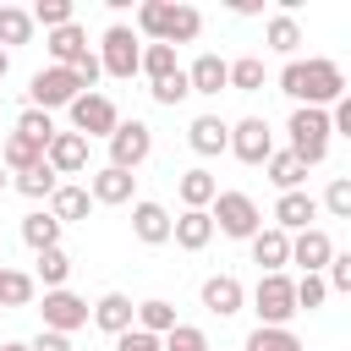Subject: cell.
Returning <instances> with one entry per match:
<instances>
[{
	"instance_id": "obj_1",
	"label": "cell",
	"mask_w": 351,
	"mask_h": 351,
	"mask_svg": "<svg viewBox=\"0 0 351 351\" xmlns=\"http://www.w3.org/2000/svg\"><path fill=\"white\" fill-rule=\"evenodd\" d=\"M280 93H291V99L307 104V110H324V104H335V99L346 93V71H340L335 60H324V55H313V60H285V66H280Z\"/></svg>"
},
{
	"instance_id": "obj_2",
	"label": "cell",
	"mask_w": 351,
	"mask_h": 351,
	"mask_svg": "<svg viewBox=\"0 0 351 351\" xmlns=\"http://www.w3.org/2000/svg\"><path fill=\"white\" fill-rule=\"evenodd\" d=\"M203 33V11L197 5H170V0H143L137 5V38L148 44H192Z\"/></svg>"
},
{
	"instance_id": "obj_3",
	"label": "cell",
	"mask_w": 351,
	"mask_h": 351,
	"mask_svg": "<svg viewBox=\"0 0 351 351\" xmlns=\"http://www.w3.org/2000/svg\"><path fill=\"white\" fill-rule=\"evenodd\" d=\"M285 132H291V154H296L307 170L329 159V110H307V104H296L291 121H285Z\"/></svg>"
},
{
	"instance_id": "obj_4",
	"label": "cell",
	"mask_w": 351,
	"mask_h": 351,
	"mask_svg": "<svg viewBox=\"0 0 351 351\" xmlns=\"http://www.w3.org/2000/svg\"><path fill=\"white\" fill-rule=\"evenodd\" d=\"M208 219H214V230L230 236V241H252V236L263 230V214H258V203H252L247 192H219V197L208 203Z\"/></svg>"
},
{
	"instance_id": "obj_5",
	"label": "cell",
	"mask_w": 351,
	"mask_h": 351,
	"mask_svg": "<svg viewBox=\"0 0 351 351\" xmlns=\"http://www.w3.org/2000/svg\"><path fill=\"white\" fill-rule=\"evenodd\" d=\"M93 55H99V71H104V77H121V82H126V77H137V60H143V38H137L126 22H110Z\"/></svg>"
},
{
	"instance_id": "obj_6",
	"label": "cell",
	"mask_w": 351,
	"mask_h": 351,
	"mask_svg": "<svg viewBox=\"0 0 351 351\" xmlns=\"http://www.w3.org/2000/svg\"><path fill=\"white\" fill-rule=\"evenodd\" d=\"M252 313L263 329H285L296 318V296H291V274H258L252 285Z\"/></svg>"
},
{
	"instance_id": "obj_7",
	"label": "cell",
	"mask_w": 351,
	"mask_h": 351,
	"mask_svg": "<svg viewBox=\"0 0 351 351\" xmlns=\"http://www.w3.org/2000/svg\"><path fill=\"white\" fill-rule=\"evenodd\" d=\"M82 93V82L66 71V66H44V71H33V82H27V104L33 110H44V115H55V110H71V99Z\"/></svg>"
},
{
	"instance_id": "obj_8",
	"label": "cell",
	"mask_w": 351,
	"mask_h": 351,
	"mask_svg": "<svg viewBox=\"0 0 351 351\" xmlns=\"http://www.w3.org/2000/svg\"><path fill=\"white\" fill-rule=\"evenodd\" d=\"M115 126H121V110H115L110 93L93 88V93H77L71 99V132L77 137H110Z\"/></svg>"
},
{
	"instance_id": "obj_9",
	"label": "cell",
	"mask_w": 351,
	"mask_h": 351,
	"mask_svg": "<svg viewBox=\"0 0 351 351\" xmlns=\"http://www.w3.org/2000/svg\"><path fill=\"white\" fill-rule=\"evenodd\" d=\"M104 143H110V165H115V170H137V165L154 154V132H148V121H121Z\"/></svg>"
},
{
	"instance_id": "obj_10",
	"label": "cell",
	"mask_w": 351,
	"mask_h": 351,
	"mask_svg": "<svg viewBox=\"0 0 351 351\" xmlns=\"http://www.w3.org/2000/svg\"><path fill=\"white\" fill-rule=\"evenodd\" d=\"M230 154H236L241 165H263V159L274 154V132H269V121H263V115H241V121L230 126Z\"/></svg>"
},
{
	"instance_id": "obj_11",
	"label": "cell",
	"mask_w": 351,
	"mask_h": 351,
	"mask_svg": "<svg viewBox=\"0 0 351 351\" xmlns=\"http://www.w3.org/2000/svg\"><path fill=\"white\" fill-rule=\"evenodd\" d=\"M38 313H44V329H55V335H77L88 324V302L77 291H66V285L60 291H44V307Z\"/></svg>"
},
{
	"instance_id": "obj_12",
	"label": "cell",
	"mask_w": 351,
	"mask_h": 351,
	"mask_svg": "<svg viewBox=\"0 0 351 351\" xmlns=\"http://www.w3.org/2000/svg\"><path fill=\"white\" fill-rule=\"evenodd\" d=\"M335 258V241H329V230H318V225H307V230H296L291 236V263L302 269V274H324V263Z\"/></svg>"
},
{
	"instance_id": "obj_13",
	"label": "cell",
	"mask_w": 351,
	"mask_h": 351,
	"mask_svg": "<svg viewBox=\"0 0 351 351\" xmlns=\"http://www.w3.org/2000/svg\"><path fill=\"white\" fill-rule=\"evenodd\" d=\"M44 165H49L55 176H82V170H88V137H77V132H55L49 148H44Z\"/></svg>"
},
{
	"instance_id": "obj_14",
	"label": "cell",
	"mask_w": 351,
	"mask_h": 351,
	"mask_svg": "<svg viewBox=\"0 0 351 351\" xmlns=\"http://www.w3.org/2000/svg\"><path fill=\"white\" fill-rule=\"evenodd\" d=\"M132 236H137L143 247H165V241H170V208L154 203V197H137V203H132Z\"/></svg>"
},
{
	"instance_id": "obj_15",
	"label": "cell",
	"mask_w": 351,
	"mask_h": 351,
	"mask_svg": "<svg viewBox=\"0 0 351 351\" xmlns=\"http://www.w3.org/2000/svg\"><path fill=\"white\" fill-rule=\"evenodd\" d=\"M132 192H137V176H132V170L104 165V170H93V176H88V197H93V203H104V208L132 203Z\"/></svg>"
},
{
	"instance_id": "obj_16",
	"label": "cell",
	"mask_w": 351,
	"mask_h": 351,
	"mask_svg": "<svg viewBox=\"0 0 351 351\" xmlns=\"http://www.w3.org/2000/svg\"><path fill=\"white\" fill-rule=\"evenodd\" d=\"M170 241H176L181 252H203V247L214 241V219H208V208H181V214L170 219Z\"/></svg>"
},
{
	"instance_id": "obj_17",
	"label": "cell",
	"mask_w": 351,
	"mask_h": 351,
	"mask_svg": "<svg viewBox=\"0 0 351 351\" xmlns=\"http://www.w3.org/2000/svg\"><path fill=\"white\" fill-rule=\"evenodd\" d=\"M203 307H208L214 318H236V313L247 307L241 280H236V274H208V280H203Z\"/></svg>"
},
{
	"instance_id": "obj_18",
	"label": "cell",
	"mask_w": 351,
	"mask_h": 351,
	"mask_svg": "<svg viewBox=\"0 0 351 351\" xmlns=\"http://www.w3.org/2000/svg\"><path fill=\"white\" fill-rule=\"evenodd\" d=\"M88 318H93L104 335H126V329H132V318H137V302H132L126 291H104V296L88 307Z\"/></svg>"
},
{
	"instance_id": "obj_19",
	"label": "cell",
	"mask_w": 351,
	"mask_h": 351,
	"mask_svg": "<svg viewBox=\"0 0 351 351\" xmlns=\"http://www.w3.org/2000/svg\"><path fill=\"white\" fill-rule=\"evenodd\" d=\"M313 219H318V197H313V192H280V203H274V230L296 236V230H307Z\"/></svg>"
},
{
	"instance_id": "obj_20",
	"label": "cell",
	"mask_w": 351,
	"mask_h": 351,
	"mask_svg": "<svg viewBox=\"0 0 351 351\" xmlns=\"http://www.w3.org/2000/svg\"><path fill=\"white\" fill-rule=\"evenodd\" d=\"M186 143H192V154L214 159V154L230 148V121H219V115H197V121L186 126Z\"/></svg>"
},
{
	"instance_id": "obj_21",
	"label": "cell",
	"mask_w": 351,
	"mask_h": 351,
	"mask_svg": "<svg viewBox=\"0 0 351 351\" xmlns=\"http://www.w3.org/2000/svg\"><path fill=\"white\" fill-rule=\"evenodd\" d=\"M252 263L263 269V274H285V263H291V236L285 230H258L252 236Z\"/></svg>"
},
{
	"instance_id": "obj_22",
	"label": "cell",
	"mask_w": 351,
	"mask_h": 351,
	"mask_svg": "<svg viewBox=\"0 0 351 351\" xmlns=\"http://www.w3.org/2000/svg\"><path fill=\"white\" fill-rule=\"evenodd\" d=\"M88 208H93V197H88V186H77V181H60V186L49 192V219H55V225L88 219Z\"/></svg>"
},
{
	"instance_id": "obj_23",
	"label": "cell",
	"mask_w": 351,
	"mask_h": 351,
	"mask_svg": "<svg viewBox=\"0 0 351 351\" xmlns=\"http://www.w3.org/2000/svg\"><path fill=\"white\" fill-rule=\"evenodd\" d=\"M181 71H186V88L203 93V99H214V93L225 88V60H219V55H197V60L181 66Z\"/></svg>"
},
{
	"instance_id": "obj_24",
	"label": "cell",
	"mask_w": 351,
	"mask_h": 351,
	"mask_svg": "<svg viewBox=\"0 0 351 351\" xmlns=\"http://www.w3.org/2000/svg\"><path fill=\"white\" fill-rule=\"evenodd\" d=\"M263 170H269V181H274L280 192H302V181H307V165H302L291 148H274V154L263 159Z\"/></svg>"
},
{
	"instance_id": "obj_25",
	"label": "cell",
	"mask_w": 351,
	"mask_h": 351,
	"mask_svg": "<svg viewBox=\"0 0 351 351\" xmlns=\"http://www.w3.org/2000/svg\"><path fill=\"white\" fill-rule=\"evenodd\" d=\"M176 192H181V208H208V203L219 197V181H214L203 165H197V170H181Z\"/></svg>"
},
{
	"instance_id": "obj_26",
	"label": "cell",
	"mask_w": 351,
	"mask_h": 351,
	"mask_svg": "<svg viewBox=\"0 0 351 351\" xmlns=\"http://www.w3.org/2000/svg\"><path fill=\"white\" fill-rule=\"evenodd\" d=\"M66 280H71V258H66V247L33 252V285H44V291H60Z\"/></svg>"
},
{
	"instance_id": "obj_27",
	"label": "cell",
	"mask_w": 351,
	"mask_h": 351,
	"mask_svg": "<svg viewBox=\"0 0 351 351\" xmlns=\"http://www.w3.org/2000/svg\"><path fill=\"white\" fill-rule=\"evenodd\" d=\"M263 82H269V71H263V60H258V55L225 60V88H236V93H263Z\"/></svg>"
},
{
	"instance_id": "obj_28",
	"label": "cell",
	"mask_w": 351,
	"mask_h": 351,
	"mask_svg": "<svg viewBox=\"0 0 351 351\" xmlns=\"http://www.w3.org/2000/svg\"><path fill=\"white\" fill-rule=\"evenodd\" d=\"M60 230H66V225H55V219H49V208H33V214H22V241H27L33 252H49V247H60Z\"/></svg>"
},
{
	"instance_id": "obj_29",
	"label": "cell",
	"mask_w": 351,
	"mask_h": 351,
	"mask_svg": "<svg viewBox=\"0 0 351 351\" xmlns=\"http://www.w3.org/2000/svg\"><path fill=\"white\" fill-rule=\"evenodd\" d=\"M44 49L55 55V66H71L82 49H88V33L77 27V22H66V27H55V33H44Z\"/></svg>"
},
{
	"instance_id": "obj_30",
	"label": "cell",
	"mask_w": 351,
	"mask_h": 351,
	"mask_svg": "<svg viewBox=\"0 0 351 351\" xmlns=\"http://www.w3.org/2000/svg\"><path fill=\"white\" fill-rule=\"evenodd\" d=\"M132 329H148V335H170L176 329V307L165 302V296H148V302H137V318H132Z\"/></svg>"
},
{
	"instance_id": "obj_31",
	"label": "cell",
	"mask_w": 351,
	"mask_h": 351,
	"mask_svg": "<svg viewBox=\"0 0 351 351\" xmlns=\"http://www.w3.org/2000/svg\"><path fill=\"white\" fill-rule=\"evenodd\" d=\"M0 165H5V176H22V170H33V165H44V148H33L27 137H16V132H5V143H0Z\"/></svg>"
},
{
	"instance_id": "obj_32",
	"label": "cell",
	"mask_w": 351,
	"mask_h": 351,
	"mask_svg": "<svg viewBox=\"0 0 351 351\" xmlns=\"http://www.w3.org/2000/svg\"><path fill=\"white\" fill-rule=\"evenodd\" d=\"M11 132H16V137H27L33 148H49V137H55L60 126H55V115H44V110H33V104H27V110L16 115V126H11Z\"/></svg>"
},
{
	"instance_id": "obj_33",
	"label": "cell",
	"mask_w": 351,
	"mask_h": 351,
	"mask_svg": "<svg viewBox=\"0 0 351 351\" xmlns=\"http://www.w3.org/2000/svg\"><path fill=\"white\" fill-rule=\"evenodd\" d=\"M33 38V16L22 11V5H0V49L11 55L16 44H27Z\"/></svg>"
},
{
	"instance_id": "obj_34",
	"label": "cell",
	"mask_w": 351,
	"mask_h": 351,
	"mask_svg": "<svg viewBox=\"0 0 351 351\" xmlns=\"http://www.w3.org/2000/svg\"><path fill=\"white\" fill-rule=\"evenodd\" d=\"M263 38H269V49H274V55H296V44H302V27H296V16H291V11H280V16H269Z\"/></svg>"
},
{
	"instance_id": "obj_35",
	"label": "cell",
	"mask_w": 351,
	"mask_h": 351,
	"mask_svg": "<svg viewBox=\"0 0 351 351\" xmlns=\"http://www.w3.org/2000/svg\"><path fill=\"white\" fill-rule=\"evenodd\" d=\"M137 71H148V82H165V77H176V71H181V60H176V49H170V44H143Z\"/></svg>"
},
{
	"instance_id": "obj_36",
	"label": "cell",
	"mask_w": 351,
	"mask_h": 351,
	"mask_svg": "<svg viewBox=\"0 0 351 351\" xmlns=\"http://www.w3.org/2000/svg\"><path fill=\"white\" fill-rule=\"evenodd\" d=\"M11 186H16V192H22V197H33V203H38V197H44V203H49V192H55V186H60V176H55V170H49V165H33V170H22V176H16V181H11Z\"/></svg>"
},
{
	"instance_id": "obj_37",
	"label": "cell",
	"mask_w": 351,
	"mask_h": 351,
	"mask_svg": "<svg viewBox=\"0 0 351 351\" xmlns=\"http://www.w3.org/2000/svg\"><path fill=\"white\" fill-rule=\"evenodd\" d=\"M33 274H22V269H0V307H27L33 302Z\"/></svg>"
},
{
	"instance_id": "obj_38",
	"label": "cell",
	"mask_w": 351,
	"mask_h": 351,
	"mask_svg": "<svg viewBox=\"0 0 351 351\" xmlns=\"http://www.w3.org/2000/svg\"><path fill=\"white\" fill-rule=\"evenodd\" d=\"M33 27H44V33H55V27H66V22H77V5L71 0H38L33 11Z\"/></svg>"
},
{
	"instance_id": "obj_39",
	"label": "cell",
	"mask_w": 351,
	"mask_h": 351,
	"mask_svg": "<svg viewBox=\"0 0 351 351\" xmlns=\"http://www.w3.org/2000/svg\"><path fill=\"white\" fill-rule=\"evenodd\" d=\"M291 296H296V313H318L329 285H324V274H302V280H291Z\"/></svg>"
},
{
	"instance_id": "obj_40",
	"label": "cell",
	"mask_w": 351,
	"mask_h": 351,
	"mask_svg": "<svg viewBox=\"0 0 351 351\" xmlns=\"http://www.w3.org/2000/svg\"><path fill=\"white\" fill-rule=\"evenodd\" d=\"M241 351H302V340H296L291 329H263V324H258Z\"/></svg>"
},
{
	"instance_id": "obj_41",
	"label": "cell",
	"mask_w": 351,
	"mask_h": 351,
	"mask_svg": "<svg viewBox=\"0 0 351 351\" xmlns=\"http://www.w3.org/2000/svg\"><path fill=\"white\" fill-rule=\"evenodd\" d=\"M318 208H329L335 219H351V176H335V181L324 186V197H318Z\"/></svg>"
},
{
	"instance_id": "obj_42",
	"label": "cell",
	"mask_w": 351,
	"mask_h": 351,
	"mask_svg": "<svg viewBox=\"0 0 351 351\" xmlns=\"http://www.w3.org/2000/svg\"><path fill=\"white\" fill-rule=\"evenodd\" d=\"M148 93H154V104H165V110H176L181 99H192V88H186V71H176V77H165V82H154Z\"/></svg>"
},
{
	"instance_id": "obj_43",
	"label": "cell",
	"mask_w": 351,
	"mask_h": 351,
	"mask_svg": "<svg viewBox=\"0 0 351 351\" xmlns=\"http://www.w3.org/2000/svg\"><path fill=\"white\" fill-rule=\"evenodd\" d=\"M165 351H208V335H203L197 324H176V329L165 335Z\"/></svg>"
},
{
	"instance_id": "obj_44",
	"label": "cell",
	"mask_w": 351,
	"mask_h": 351,
	"mask_svg": "<svg viewBox=\"0 0 351 351\" xmlns=\"http://www.w3.org/2000/svg\"><path fill=\"white\" fill-rule=\"evenodd\" d=\"M324 285H329V291H351V252H335V258L324 263Z\"/></svg>"
},
{
	"instance_id": "obj_45",
	"label": "cell",
	"mask_w": 351,
	"mask_h": 351,
	"mask_svg": "<svg viewBox=\"0 0 351 351\" xmlns=\"http://www.w3.org/2000/svg\"><path fill=\"white\" fill-rule=\"evenodd\" d=\"M115 351H165V340L148 329H126V335H115Z\"/></svg>"
},
{
	"instance_id": "obj_46",
	"label": "cell",
	"mask_w": 351,
	"mask_h": 351,
	"mask_svg": "<svg viewBox=\"0 0 351 351\" xmlns=\"http://www.w3.org/2000/svg\"><path fill=\"white\" fill-rule=\"evenodd\" d=\"M335 132L351 137V93H340V99L329 104V137H335Z\"/></svg>"
},
{
	"instance_id": "obj_47",
	"label": "cell",
	"mask_w": 351,
	"mask_h": 351,
	"mask_svg": "<svg viewBox=\"0 0 351 351\" xmlns=\"http://www.w3.org/2000/svg\"><path fill=\"white\" fill-rule=\"evenodd\" d=\"M27 351H71V335H55V329H38L27 340Z\"/></svg>"
},
{
	"instance_id": "obj_48",
	"label": "cell",
	"mask_w": 351,
	"mask_h": 351,
	"mask_svg": "<svg viewBox=\"0 0 351 351\" xmlns=\"http://www.w3.org/2000/svg\"><path fill=\"white\" fill-rule=\"evenodd\" d=\"M5 71H11V55H5V49H0V82H5Z\"/></svg>"
},
{
	"instance_id": "obj_49",
	"label": "cell",
	"mask_w": 351,
	"mask_h": 351,
	"mask_svg": "<svg viewBox=\"0 0 351 351\" xmlns=\"http://www.w3.org/2000/svg\"><path fill=\"white\" fill-rule=\"evenodd\" d=\"M0 351H27V346L22 340H0Z\"/></svg>"
},
{
	"instance_id": "obj_50",
	"label": "cell",
	"mask_w": 351,
	"mask_h": 351,
	"mask_svg": "<svg viewBox=\"0 0 351 351\" xmlns=\"http://www.w3.org/2000/svg\"><path fill=\"white\" fill-rule=\"evenodd\" d=\"M5 186H11V176H5V165H0V192H5Z\"/></svg>"
},
{
	"instance_id": "obj_51",
	"label": "cell",
	"mask_w": 351,
	"mask_h": 351,
	"mask_svg": "<svg viewBox=\"0 0 351 351\" xmlns=\"http://www.w3.org/2000/svg\"><path fill=\"white\" fill-rule=\"evenodd\" d=\"M0 143H5V126H0Z\"/></svg>"
}]
</instances>
